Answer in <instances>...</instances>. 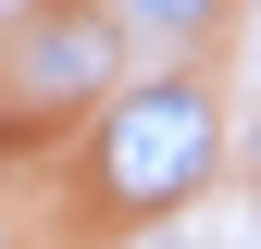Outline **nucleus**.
Wrapping results in <instances>:
<instances>
[{
    "label": "nucleus",
    "mask_w": 261,
    "mask_h": 249,
    "mask_svg": "<svg viewBox=\"0 0 261 249\" xmlns=\"http://www.w3.org/2000/svg\"><path fill=\"white\" fill-rule=\"evenodd\" d=\"M112 212H187L224 175V100L199 75H137L100 100V150H87Z\"/></svg>",
    "instance_id": "1"
},
{
    "label": "nucleus",
    "mask_w": 261,
    "mask_h": 249,
    "mask_svg": "<svg viewBox=\"0 0 261 249\" xmlns=\"http://www.w3.org/2000/svg\"><path fill=\"white\" fill-rule=\"evenodd\" d=\"M112 25L100 13H62V0H38V13H13V38H0V100H13L25 124H62V112H100L112 100Z\"/></svg>",
    "instance_id": "2"
},
{
    "label": "nucleus",
    "mask_w": 261,
    "mask_h": 249,
    "mask_svg": "<svg viewBox=\"0 0 261 249\" xmlns=\"http://www.w3.org/2000/svg\"><path fill=\"white\" fill-rule=\"evenodd\" d=\"M224 13H237V0H112V25H124V38H162V50H187V38H212Z\"/></svg>",
    "instance_id": "3"
},
{
    "label": "nucleus",
    "mask_w": 261,
    "mask_h": 249,
    "mask_svg": "<svg viewBox=\"0 0 261 249\" xmlns=\"http://www.w3.org/2000/svg\"><path fill=\"white\" fill-rule=\"evenodd\" d=\"M237 162H249V187H261V112H249V137H237Z\"/></svg>",
    "instance_id": "4"
}]
</instances>
